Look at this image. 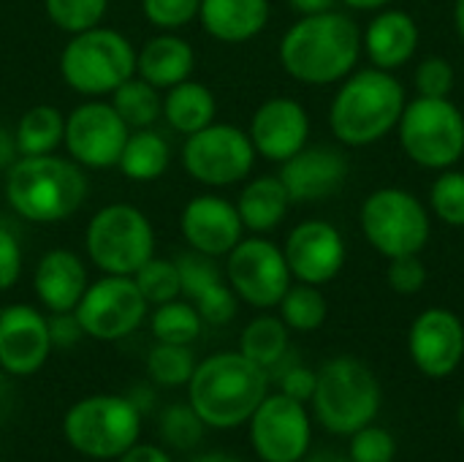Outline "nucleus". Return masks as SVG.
<instances>
[{
    "mask_svg": "<svg viewBox=\"0 0 464 462\" xmlns=\"http://www.w3.org/2000/svg\"><path fill=\"white\" fill-rule=\"evenodd\" d=\"M283 71L313 87L340 84L359 68L364 54L362 30L353 16L332 8L324 14L299 16L280 38Z\"/></svg>",
    "mask_w": 464,
    "mask_h": 462,
    "instance_id": "1",
    "label": "nucleus"
},
{
    "mask_svg": "<svg viewBox=\"0 0 464 462\" xmlns=\"http://www.w3.org/2000/svg\"><path fill=\"white\" fill-rule=\"evenodd\" d=\"M269 395V373L239 351H220L201 362L188 381V403L212 430H234L250 422Z\"/></svg>",
    "mask_w": 464,
    "mask_h": 462,
    "instance_id": "2",
    "label": "nucleus"
},
{
    "mask_svg": "<svg viewBox=\"0 0 464 462\" xmlns=\"http://www.w3.org/2000/svg\"><path fill=\"white\" fill-rule=\"evenodd\" d=\"M405 103L408 93L394 71L356 68L329 103V128L345 147H370L397 131Z\"/></svg>",
    "mask_w": 464,
    "mask_h": 462,
    "instance_id": "3",
    "label": "nucleus"
},
{
    "mask_svg": "<svg viewBox=\"0 0 464 462\" xmlns=\"http://www.w3.org/2000/svg\"><path fill=\"white\" fill-rule=\"evenodd\" d=\"M87 177L82 166L60 155H19L5 177V199L11 210L33 223H60L71 218L87 199Z\"/></svg>",
    "mask_w": 464,
    "mask_h": 462,
    "instance_id": "4",
    "label": "nucleus"
},
{
    "mask_svg": "<svg viewBox=\"0 0 464 462\" xmlns=\"http://www.w3.org/2000/svg\"><path fill=\"white\" fill-rule=\"evenodd\" d=\"M310 403L326 433L353 436L375 422L383 392L367 362L356 357H334L315 373V392Z\"/></svg>",
    "mask_w": 464,
    "mask_h": 462,
    "instance_id": "5",
    "label": "nucleus"
},
{
    "mask_svg": "<svg viewBox=\"0 0 464 462\" xmlns=\"http://www.w3.org/2000/svg\"><path fill=\"white\" fill-rule=\"evenodd\" d=\"M71 449L90 460H117L141 436V408L125 395H90L63 417Z\"/></svg>",
    "mask_w": 464,
    "mask_h": 462,
    "instance_id": "6",
    "label": "nucleus"
},
{
    "mask_svg": "<svg viewBox=\"0 0 464 462\" xmlns=\"http://www.w3.org/2000/svg\"><path fill=\"white\" fill-rule=\"evenodd\" d=\"M60 74L73 93L103 98L136 76V49L122 33L98 25L71 35L60 54Z\"/></svg>",
    "mask_w": 464,
    "mask_h": 462,
    "instance_id": "7",
    "label": "nucleus"
},
{
    "mask_svg": "<svg viewBox=\"0 0 464 462\" xmlns=\"http://www.w3.org/2000/svg\"><path fill=\"white\" fill-rule=\"evenodd\" d=\"M359 226L375 253L397 259L427 248L432 237V212L416 193L386 185L362 202Z\"/></svg>",
    "mask_w": 464,
    "mask_h": 462,
    "instance_id": "8",
    "label": "nucleus"
},
{
    "mask_svg": "<svg viewBox=\"0 0 464 462\" xmlns=\"http://www.w3.org/2000/svg\"><path fill=\"white\" fill-rule=\"evenodd\" d=\"M402 152L421 169H454L464 158V114L451 98L416 95L397 125Z\"/></svg>",
    "mask_w": 464,
    "mask_h": 462,
    "instance_id": "9",
    "label": "nucleus"
},
{
    "mask_svg": "<svg viewBox=\"0 0 464 462\" xmlns=\"http://www.w3.org/2000/svg\"><path fill=\"white\" fill-rule=\"evenodd\" d=\"M84 248L103 275L133 278L155 256V231L139 207L106 204L90 218Z\"/></svg>",
    "mask_w": 464,
    "mask_h": 462,
    "instance_id": "10",
    "label": "nucleus"
},
{
    "mask_svg": "<svg viewBox=\"0 0 464 462\" xmlns=\"http://www.w3.org/2000/svg\"><path fill=\"white\" fill-rule=\"evenodd\" d=\"M256 147L247 131L231 123H209L190 133L182 147L185 172L207 188H228L245 182L256 166Z\"/></svg>",
    "mask_w": 464,
    "mask_h": 462,
    "instance_id": "11",
    "label": "nucleus"
},
{
    "mask_svg": "<svg viewBox=\"0 0 464 462\" xmlns=\"http://www.w3.org/2000/svg\"><path fill=\"white\" fill-rule=\"evenodd\" d=\"M150 302L130 275H103L90 283L76 305L82 332L92 340H122L133 335L147 319Z\"/></svg>",
    "mask_w": 464,
    "mask_h": 462,
    "instance_id": "12",
    "label": "nucleus"
},
{
    "mask_svg": "<svg viewBox=\"0 0 464 462\" xmlns=\"http://www.w3.org/2000/svg\"><path fill=\"white\" fill-rule=\"evenodd\" d=\"M226 280L239 302L269 310L280 305L294 283V275L288 270L283 248L264 237H247L226 256Z\"/></svg>",
    "mask_w": 464,
    "mask_h": 462,
    "instance_id": "13",
    "label": "nucleus"
},
{
    "mask_svg": "<svg viewBox=\"0 0 464 462\" xmlns=\"http://www.w3.org/2000/svg\"><path fill=\"white\" fill-rule=\"evenodd\" d=\"M247 425L258 460L302 462L313 447V422L304 403L283 392L266 395Z\"/></svg>",
    "mask_w": 464,
    "mask_h": 462,
    "instance_id": "14",
    "label": "nucleus"
},
{
    "mask_svg": "<svg viewBox=\"0 0 464 462\" xmlns=\"http://www.w3.org/2000/svg\"><path fill=\"white\" fill-rule=\"evenodd\" d=\"M130 136L128 123L117 114L111 101L79 103L65 117V150L71 161L84 169H111L120 163L122 147Z\"/></svg>",
    "mask_w": 464,
    "mask_h": 462,
    "instance_id": "15",
    "label": "nucleus"
},
{
    "mask_svg": "<svg viewBox=\"0 0 464 462\" xmlns=\"http://www.w3.org/2000/svg\"><path fill=\"white\" fill-rule=\"evenodd\" d=\"M283 256L296 283L324 286V283H332L343 272L348 248L334 223L302 221L288 231Z\"/></svg>",
    "mask_w": 464,
    "mask_h": 462,
    "instance_id": "16",
    "label": "nucleus"
},
{
    "mask_svg": "<svg viewBox=\"0 0 464 462\" xmlns=\"http://www.w3.org/2000/svg\"><path fill=\"white\" fill-rule=\"evenodd\" d=\"M408 351L427 378H449L464 359V324L449 308L421 310L408 332Z\"/></svg>",
    "mask_w": 464,
    "mask_h": 462,
    "instance_id": "17",
    "label": "nucleus"
},
{
    "mask_svg": "<svg viewBox=\"0 0 464 462\" xmlns=\"http://www.w3.org/2000/svg\"><path fill=\"white\" fill-rule=\"evenodd\" d=\"M348 158L332 144H307L280 163V180L294 204L326 202L348 182Z\"/></svg>",
    "mask_w": 464,
    "mask_h": 462,
    "instance_id": "18",
    "label": "nucleus"
},
{
    "mask_svg": "<svg viewBox=\"0 0 464 462\" xmlns=\"http://www.w3.org/2000/svg\"><path fill=\"white\" fill-rule=\"evenodd\" d=\"M52 354L49 319L33 305H8L0 310V368L8 376L38 373Z\"/></svg>",
    "mask_w": 464,
    "mask_h": 462,
    "instance_id": "19",
    "label": "nucleus"
},
{
    "mask_svg": "<svg viewBox=\"0 0 464 462\" xmlns=\"http://www.w3.org/2000/svg\"><path fill=\"white\" fill-rule=\"evenodd\" d=\"M247 136L256 147V155L272 163H283L302 147H307L310 114L296 98H269L253 112Z\"/></svg>",
    "mask_w": 464,
    "mask_h": 462,
    "instance_id": "20",
    "label": "nucleus"
},
{
    "mask_svg": "<svg viewBox=\"0 0 464 462\" xmlns=\"http://www.w3.org/2000/svg\"><path fill=\"white\" fill-rule=\"evenodd\" d=\"M179 229L190 251L212 259L228 256L245 240V223L237 204L215 193H201L190 199L182 210Z\"/></svg>",
    "mask_w": 464,
    "mask_h": 462,
    "instance_id": "21",
    "label": "nucleus"
},
{
    "mask_svg": "<svg viewBox=\"0 0 464 462\" xmlns=\"http://www.w3.org/2000/svg\"><path fill=\"white\" fill-rule=\"evenodd\" d=\"M421 44V30L413 14L402 8H381L362 30V49L375 68L397 71L408 65Z\"/></svg>",
    "mask_w": 464,
    "mask_h": 462,
    "instance_id": "22",
    "label": "nucleus"
},
{
    "mask_svg": "<svg viewBox=\"0 0 464 462\" xmlns=\"http://www.w3.org/2000/svg\"><path fill=\"white\" fill-rule=\"evenodd\" d=\"M87 286V267L73 251L54 248L38 259L33 289L49 313H73Z\"/></svg>",
    "mask_w": 464,
    "mask_h": 462,
    "instance_id": "23",
    "label": "nucleus"
},
{
    "mask_svg": "<svg viewBox=\"0 0 464 462\" xmlns=\"http://www.w3.org/2000/svg\"><path fill=\"white\" fill-rule=\"evenodd\" d=\"M269 0H201V27L223 44H245L269 25Z\"/></svg>",
    "mask_w": 464,
    "mask_h": 462,
    "instance_id": "24",
    "label": "nucleus"
},
{
    "mask_svg": "<svg viewBox=\"0 0 464 462\" xmlns=\"http://www.w3.org/2000/svg\"><path fill=\"white\" fill-rule=\"evenodd\" d=\"M193 68H196V52L177 33L152 35L136 52V76H141L158 90H169L190 79Z\"/></svg>",
    "mask_w": 464,
    "mask_h": 462,
    "instance_id": "25",
    "label": "nucleus"
},
{
    "mask_svg": "<svg viewBox=\"0 0 464 462\" xmlns=\"http://www.w3.org/2000/svg\"><path fill=\"white\" fill-rule=\"evenodd\" d=\"M291 204L294 202H291V196H288V191L277 174L275 177L264 174V177L250 180L237 199L239 218H242L245 229L253 234L275 231L285 221Z\"/></svg>",
    "mask_w": 464,
    "mask_h": 462,
    "instance_id": "26",
    "label": "nucleus"
},
{
    "mask_svg": "<svg viewBox=\"0 0 464 462\" xmlns=\"http://www.w3.org/2000/svg\"><path fill=\"white\" fill-rule=\"evenodd\" d=\"M215 112H218V101H215L212 90L193 79H185V82L169 87V93L163 98L166 123L177 133H185V136L215 123Z\"/></svg>",
    "mask_w": 464,
    "mask_h": 462,
    "instance_id": "27",
    "label": "nucleus"
},
{
    "mask_svg": "<svg viewBox=\"0 0 464 462\" xmlns=\"http://www.w3.org/2000/svg\"><path fill=\"white\" fill-rule=\"evenodd\" d=\"M169 163H171L169 142L152 128H136L130 131L117 166L133 182H152L166 174Z\"/></svg>",
    "mask_w": 464,
    "mask_h": 462,
    "instance_id": "28",
    "label": "nucleus"
},
{
    "mask_svg": "<svg viewBox=\"0 0 464 462\" xmlns=\"http://www.w3.org/2000/svg\"><path fill=\"white\" fill-rule=\"evenodd\" d=\"M291 329L280 316H256L239 335V354L272 373L291 354Z\"/></svg>",
    "mask_w": 464,
    "mask_h": 462,
    "instance_id": "29",
    "label": "nucleus"
},
{
    "mask_svg": "<svg viewBox=\"0 0 464 462\" xmlns=\"http://www.w3.org/2000/svg\"><path fill=\"white\" fill-rule=\"evenodd\" d=\"M63 133H65L63 112L52 103H38L22 114L14 139L19 155H49L63 144Z\"/></svg>",
    "mask_w": 464,
    "mask_h": 462,
    "instance_id": "30",
    "label": "nucleus"
},
{
    "mask_svg": "<svg viewBox=\"0 0 464 462\" xmlns=\"http://www.w3.org/2000/svg\"><path fill=\"white\" fill-rule=\"evenodd\" d=\"M111 106L128 123V128H150L158 117H163V98L158 87L144 82L141 76L125 79L111 93Z\"/></svg>",
    "mask_w": 464,
    "mask_h": 462,
    "instance_id": "31",
    "label": "nucleus"
},
{
    "mask_svg": "<svg viewBox=\"0 0 464 462\" xmlns=\"http://www.w3.org/2000/svg\"><path fill=\"white\" fill-rule=\"evenodd\" d=\"M152 338L158 343H174V346H190L201 335V316L196 305L188 300H171L163 305H155V313L150 319Z\"/></svg>",
    "mask_w": 464,
    "mask_h": 462,
    "instance_id": "32",
    "label": "nucleus"
},
{
    "mask_svg": "<svg viewBox=\"0 0 464 462\" xmlns=\"http://www.w3.org/2000/svg\"><path fill=\"white\" fill-rule=\"evenodd\" d=\"M277 308H280V319L291 332H315L324 327L329 316L326 297L321 294L318 286L310 283H296V286L291 283V289L285 291Z\"/></svg>",
    "mask_w": 464,
    "mask_h": 462,
    "instance_id": "33",
    "label": "nucleus"
},
{
    "mask_svg": "<svg viewBox=\"0 0 464 462\" xmlns=\"http://www.w3.org/2000/svg\"><path fill=\"white\" fill-rule=\"evenodd\" d=\"M196 370V357L190 346L155 343L147 357V373L158 387H188Z\"/></svg>",
    "mask_w": 464,
    "mask_h": 462,
    "instance_id": "34",
    "label": "nucleus"
},
{
    "mask_svg": "<svg viewBox=\"0 0 464 462\" xmlns=\"http://www.w3.org/2000/svg\"><path fill=\"white\" fill-rule=\"evenodd\" d=\"M430 212L451 229H464V172H438L430 188Z\"/></svg>",
    "mask_w": 464,
    "mask_h": 462,
    "instance_id": "35",
    "label": "nucleus"
},
{
    "mask_svg": "<svg viewBox=\"0 0 464 462\" xmlns=\"http://www.w3.org/2000/svg\"><path fill=\"white\" fill-rule=\"evenodd\" d=\"M133 280H136L139 291L144 294V300H147L150 305H163V302L179 300V294H182L177 261H169V259L152 256V259L133 275Z\"/></svg>",
    "mask_w": 464,
    "mask_h": 462,
    "instance_id": "36",
    "label": "nucleus"
},
{
    "mask_svg": "<svg viewBox=\"0 0 464 462\" xmlns=\"http://www.w3.org/2000/svg\"><path fill=\"white\" fill-rule=\"evenodd\" d=\"M207 425L190 408V403H174L160 414V438L166 447L190 452L201 444Z\"/></svg>",
    "mask_w": 464,
    "mask_h": 462,
    "instance_id": "37",
    "label": "nucleus"
},
{
    "mask_svg": "<svg viewBox=\"0 0 464 462\" xmlns=\"http://www.w3.org/2000/svg\"><path fill=\"white\" fill-rule=\"evenodd\" d=\"M44 8L63 33L73 35L98 27L101 19L106 16L109 0H44Z\"/></svg>",
    "mask_w": 464,
    "mask_h": 462,
    "instance_id": "38",
    "label": "nucleus"
},
{
    "mask_svg": "<svg viewBox=\"0 0 464 462\" xmlns=\"http://www.w3.org/2000/svg\"><path fill=\"white\" fill-rule=\"evenodd\" d=\"M177 270H179V283H182V294L193 302L201 291H207L209 286L226 280V272H220L218 261L212 256L204 253H185L177 259Z\"/></svg>",
    "mask_w": 464,
    "mask_h": 462,
    "instance_id": "39",
    "label": "nucleus"
},
{
    "mask_svg": "<svg viewBox=\"0 0 464 462\" xmlns=\"http://www.w3.org/2000/svg\"><path fill=\"white\" fill-rule=\"evenodd\" d=\"M454 84H457V71L451 60L440 54L424 57L413 71V87L424 98H451Z\"/></svg>",
    "mask_w": 464,
    "mask_h": 462,
    "instance_id": "40",
    "label": "nucleus"
},
{
    "mask_svg": "<svg viewBox=\"0 0 464 462\" xmlns=\"http://www.w3.org/2000/svg\"><path fill=\"white\" fill-rule=\"evenodd\" d=\"M201 0H141L144 19L160 33H177L198 16Z\"/></svg>",
    "mask_w": 464,
    "mask_h": 462,
    "instance_id": "41",
    "label": "nucleus"
},
{
    "mask_svg": "<svg viewBox=\"0 0 464 462\" xmlns=\"http://www.w3.org/2000/svg\"><path fill=\"white\" fill-rule=\"evenodd\" d=\"M348 447V457L353 462H394L397 457V441L386 428H378L375 422L356 430Z\"/></svg>",
    "mask_w": 464,
    "mask_h": 462,
    "instance_id": "42",
    "label": "nucleus"
},
{
    "mask_svg": "<svg viewBox=\"0 0 464 462\" xmlns=\"http://www.w3.org/2000/svg\"><path fill=\"white\" fill-rule=\"evenodd\" d=\"M198 316L204 324H212V327H223L228 324L234 316H237V308H239V297L234 294V289L228 286V280H220L215 286H209L207 291H201L196 300H193Z\"/></svg>",
    "mask_w": 464,
    "mask_h": 462,
    "instance_id": "43",
    "label": "nucleus"
},
{
    "mask_svg": "<svg viewBox=\"0 0 464 462\" xmlns=\"http://www.w3.org/2000/svg\"><path fill=\"white\" fill-rule=\"evenodd\" d=\"M427 278H430V272H427V264L421 261V253L389 259L386 280H389V289L394 294L413 297L427 286Z\"/></svg>",
    "mask_w": 464,
    "mask_h": 462,
    "instance_id": "44",
    "label": "nucleus"
},
{
    "mask_svg": "<svg viewBox=\"0 0 464 462\" xmlns=\"http://www.w3.org/2000/svg\"><path fill=\"white\" fill-rule=\"evenodd\" d=\"M19 275H22V245L11 229L0 226V291L14 289Z\"/></svg>",
    "mask_w": 464,
    "mask_h": 462,
    "instance_id": "45",
    "label": "nucleus"
},
{
    "mask_svg": "<svg viewBox=\"0 0 464 462\" xmlns=\"http://www.w3.org/2000/svg\"><path fill=\"white\" fill-rule=\"evenodd\" d=\"M280 381V392L299 400V403H310L313 392H315V370L304 368V365H288L283 373H277Z\"/></svg>",
    "mask_w": 464,
    "mask_h": 462,
    "instance_id": "46",
    "label": "nucleus"
},
{
    "mask_svg": "<svg viewBox=\"0 0 464 462\" xmlns=\"http://www.w3.org/2000/svg\"><path fill=\"white\" fill-rule=\"evenodd\" d=\"M46 319H49L52 349H71V346L79 343V338H84L76 313H52V316H46Z\"/></svg>",
    "mask_w": 464,
    "mask_h": 462,
    "instance_id": "47",
    "label": "nucleus"
},
{
    "mask_svg": "<svg viewBox=\"0 0 464 462\" xmlns=\"http://www.w3.org/2000/svg\"><path fill=\"white\" fill-rule=\"evenodd\" d=\"M114 462H174L171 455L160 447H152V444H133L125 455H120Z\"/></svg>",
    "mask_w": 464,
    "mask_h": 462,
    "instance_id": "48",
    "label": "nucleus"
},
{
    "mask_svg": "<svg viewBox=\"0 0 464 462\" xmlns=\"http://www.w3.org/2000/svg\"><path fill=\"white\" fill-rule=\"evenodd\" d=\"M340 0H288V5L299 14V16H310V14H324L337 8Z\"/></svg>",
    "mask_w": 464,
    "mask_h": 462,
    "instance_id": "49",
    "label": "nucleus"
},
{
    "mask_svg": "<svg viewBox=\"0 0 464 462\" xmlns=\"http://www.w3.org/2000/svg\"><path fill=\"white\" fill-rule=\"evenodd\" d=\"M16 158H19V150H16L14 133H8L5 128H0V169H11Z\"/></svg>",
    "mask_w": 464,
    "mask_h": 462,
    "instance_id": "50",
    "label": "nucleus"
},
{
    "mask_svg": "<svg viewBox=\"0 0 464 462\" xmlns=\"http://www.w3.org/2000/svg\"><path fill=\"white\" fill-rule=\"evenodd\" d=\"M343 5H348L351 11H381V8H389L394 0H340Z\"/></svg>",
    "mask_w": 464,
    "mask_h": 462,
    "instance_id": "51",
    "label": "nucleus"
},
{
    "mask_svg": "<svg viewBox=\"0 0 464 462\" xmlns=\"http://www.w3.org/2000/svg\"><path fill=\"white\" fill-rule=\"evenodd\" d=\"M304 462H353L348 455H340V452H334V449H318V452H307V457Z\"/></svg>",
    "mask_w": 464,
    "mask_h": 462,
    "instance_id": "52",
    "label": "nucleus"
},
{
    "mask_svg": "<svg viewBox=\"0 0 464 462\" xmlns=\"http://www.w3.org/2000/svg\"><path fill=\"white\" fill-rule=\"evenodd\" d=\"M190 462H242L239 457L228 455V452H207V455H198L196 460Z\"/></svg>",
    "mask_w": 464,
    "mask_h": 462,
    "instance_id": "53",
    "label": "nucleus"
},
{
    "mask_svg": "<svg viewBox=\"0 0 464 462\" xmlns=\"http://www.w3.org/2000/svg\"><path fill=\"white\" fill-rule=\"evenodd\" d=\"M454 27L464 41V0H454Z\"/></svg>",
    "mask_w": 464,
    "mask_h": 462,
    "instance_id": "54",
    "label": "nucleus"
},
{
    "mask_svg": "<svg viewBox=\"0 0 464 462\" xmlns=\"http://www.w3.org/2000/svg\"><path fill=\"white\" fill-rule=\"evenodd\" d=\"M457 425H459V430H462L464 436V400L462 406H459V411H457Z\"/></svg>",
    "mask_w": 464,
    "mask_h": 462,
    "instance_id": "55",
    "label": "nucleus"
}]
</instances>
